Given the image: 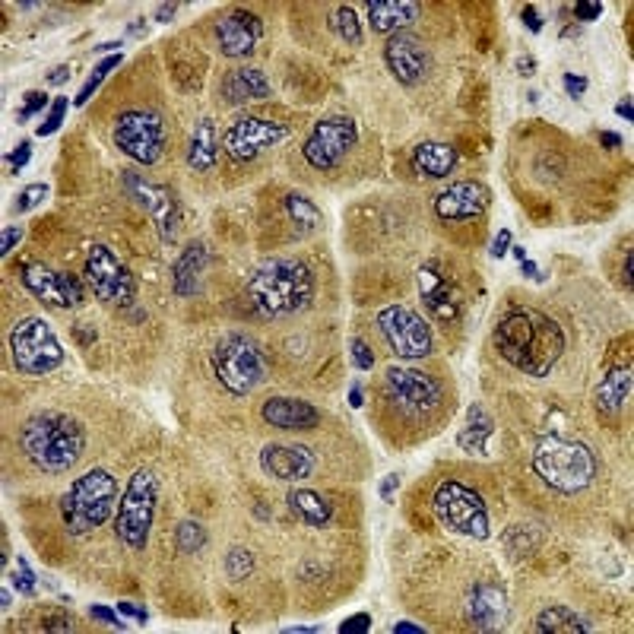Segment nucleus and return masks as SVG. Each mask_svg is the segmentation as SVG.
I'll return each mask as SVG.
<instances>
[{"instance_id":"c9c22d12","label":"nucleus","mask_w":634,"mask_h":634,"mask_svg":"<svg viewBox=\"0 0 634 634\" xmlns=\"http://www.w3.org/2000/svg\"><path fill=\"white\" fill-rule=\"evenodd\" d=\"M175 539H178V549L191 555V552H200L203 546H207V530H203L200 520L188 517V520H181V524H178Z\"/></svg>"},{"instance_id":"473e14b6","label":"nucleus","mask_w":634,"mask_h":634,"mask_svg":"<svg viewBox=\"0 0 634 634\" xmlns=\"http://www.w3.org/2000/svg\"><path fill=\"white\" fill-rule=\"evenodd\" d=\"M536 631H552V634H587L593 631V625L584 619V615L571 612L568 606H549L536 615L533 622Z\"/></svg>"},{"instance_id":"0e129e2a","label":"nucleus","mask_w":634,"mask_h":634,"mask_svg":"<svg viewBox=\"0 0 634 634\" xmlns=\"http://www.w3.org/2000/svg\"><path fill=\"white\" fill-rule=\"evenodd\" d=\"M600 140H603V146H606V149H619V146H622V137H619V134H612V130H603Z\"/></svg>"},{"instance_id":"f03ea898","label":"nucleus","mask_w":634,"mask_h":634,"mask_svg":"<svg viewBox=\"0 0 634 634\" xmlns=\"http://www.w3.org/2000/svg\"><path fill=\"white\" fill-rule=\"evenodd\" d=\"M20 447L35 470L64 473L86 451V428L67 413H39L23 425Z\"/></svg>"},{"instance_id":"13d9d810","label":"nucleus","mask_w":634,"mask_h":634,"mask_svg":"<svg viewBox=\"0 0 634 634\" xmlns=\"http://www.w3.org/2000/svg\"><path fill=\"white\" fill-rule=\"evenodd\" d=\"M615 115L625 118V121H631V118H634V102H631V96H625L619 105H615Z\"/></svg>"},{"instance_id":"a211bd4d","label":"nucleus","mask_w":634,"mask_h":634,"mask_svg":"<svg viewBox=\"0 0 634 634\" xmlns=\"http://www.w3.org/2000/svg\"><path fill=\"white\" fill-rule=\"evenodd\" d=\"M384 61L390 67V73L397 77V83L403 86H416L419 80H425L428 73V51L422 48V42L409 32H394L384 45Z\"/></svg>"},{"instance_id":"dca6fc26","label":"nucleus","mask_w":634,"mask_h":634,"mask_svg":"<svg viewBox=\"0 0 634 634\" xmlns=\"http://www.w3.org/2000/svg\"><path fill=\"white\" fill-rule=\"evenodd\" d=\"M289 137V127L286 124H276V121H260V118H241L235 121L226 137H222V146H226V153L235 162H251L257 159L264 149L283 143Z\"/></svg>"},{"instance_id":"4d7b16f0","label":"nucleus","mask_w":634,"mask_h":634,"mask_svg":"<svg viewBox=\"0 0 634 634\" xmlns=\"http://www.w3.org/2000/svg\"><path fill=\"white\" fill-rule=\"evenodd\" d=\"M70 80V67H58L48 73V86H64Z\"/></svg>"},{"instance_id":"b1692460","label":"nucleus","mask_w":634,"mask_h":634,"mask_svg":"<svg viewBox=\"0 0 634 634\" xmlns=\"http://www.w3.org/2000/svg\"><path fill=\"white\" fill-rule=\"evenodd\" d=\"M260 416H264L267 425L273 428H289V432H298V428H314L321 422V413L317 406L305 403V400H292V397H273L260 406Z\"/></svg>"},{"instance_id":"603ef678","label":"nucleus","mask_w":634,"mask_h":634,"mask_svg":"<svg viewBox=\"0 0 634 634\" xmlns=\"http://www.w3.org/2000/svg\"><path fill=\"white\" fill-rule=\"evenodd\" d=\"M397 489H400V473H390V476L381 479V489H378V492H381L384 501H394V492H397Z\"/></svg>"},{"instance_id":"5701e85b","label":"nucleus","mask_w":634,"mask_h":634,"mask_svg":"<svg viewBox=\"0 0 634 634\" xmlns=\"http://www.w3.org/2000/svg\"><path fill=\"white\" fill-rule=\"evenodd\" d=\"M419 292H422L425 308L432 311L435 317H441V321H451V317H457V311H460V295H457V289L444 279V273H438L435 264H425V267L419 270Z\"/></svg>"},{"instance_id":"bf43d9fd","label":"nucleus","mask_w":634,"mask_h":634,"mask_svg":"<svg viewBox=\"0 0 634 634\" xmlns=\"http://www.w3.org/2000/svg\"><path fill=\"white\" fill-rule=\"evenodd\" d=\"M517 73H520V77H533V73H536V61L530 58V54L517 61Z\"/></svg>"},{"instance_id":"1a4fd4ad","label":"nucleus","mask_w":634,"mask_h":634,"mask_svg":"<svg viewBox=\"0 0 634 634\" xmlns=\"http://www.w3.org/2000/svg\"><path fill=\"white\" fill-rule=\"evenodd\" d=\"M213 371L229 394H251L267 381V356L248 337H226L213 349Z\"/></svg>"},{"instance_id":"6e6d98bb","label":"nucleus","mask_w":634,"mask_h":634,"mask_svg":"<svg viewBox=\"0 0 634 634\" xmlns=\"http://www.w3.org/2000/svg\"><path fill=\"white\" fill-rule=\"evenodd\" d=\"M520 16H524V23H527V29L530 32H539V29H543V20H539V16H536V7H524V10H520Z\"/></svg>"},{"instance_id":"09e8293b","label":"nucleus","mask_w":634,"mask_h":634,"mask_svg":"<svg viewBox=\"0 0 634 634\" xmlns=\"http://www.w3.org/2000/svg\"><path fill=\"white\" fill-rule=\"evenodd\" d=\"M565 89H568V96L581 99L584 89H587V77H577V73H565Z\"/></svg>"},{"instance_id":"864d4df0","label":"nucleus","mask_w":634,"mask_h":634,"mask_svg":"<svg viewBox=\"0 0 634 634\" xmlns=\"http://www.w3.org/2000/svg\"><path fill=\"white\" fill-rule=\"evenodd\" d=\"M520 273H524L527 279H536V283H546V273L543 270H539V264H536V260H520Z\"/></svg>"},{"instance_id":"e2e57ef3","label":"nucleus","mask_w":634,"mask_h":634,"mask_svg":"<svg viewBox=\"0 0 634 634\" xmlns=\"http://www.w3.org/2000/svg\"><path fill=\"white\" fill-rule=\"evenodd\" d=\"M175 10H178V4H162V7L156 10V20H159V23H169L172 16H175Z\"/></svg>"},{"instance_id":"338daca9","label":"nucleus","mask_w":634,"mask_h":634,"mask_svg":"<svg viewBox=\"0 0 634 634\" xmlns=\"http://www.w3.org/2000/svg\"><path fill=\"white\" fill-rule=\"evenodd\" d=\"M0 606H4V609L10 606V590H7V587H4V590H0Z\"/></svg>"},{"instance_id":"9d476101","label":"nucleus","mask_w":634,"mask_h":634,"mask_svg":"<svg viewBox=\"0 0 634 634\" xmlns=\"http://www.w3.org/2000/svg\"><path fill=\"white\" fill-rule=\"evenodd\" d=\"M432 505H435V517L444 527H451L470 539H489L492 533L489 508L470 486H463L457 479H447L438 486Z\"/></svg>"},{"instance_id":"7c9ffc66","label":"nucleus","mask_w":634,"mask_h":634,"mask_svg":"<svg viewBox=\"0 0 634 634\" xmlns=\"http://www.w3.org/2000/svg\"><path fill=\"white\" fill-rule=\"evenodd\" d=\"M492 435H495V422H492V416L486 413V406H482V403H473L470 413H466L463 432L457 435V444L463 447V451L486 454V444L492 441Z\"/></svg>"},{"instance_id":"72a5a7b5","label":"nucleus","mask_w":634,"mask_h":634,"mask_svg":"<svg viewBox=\"0 0 634 634\" xmlns=\"http://www.w3.org/2000/svg\"><path fill=\"white\" fill-rule=\"evenodd\" d=\"M330 32L333 35H340V39H346L349 45H359L362 42V26H359V13L352 10V7H337L330 13V20H327Z\"/></svg>"},{"instance_id":"a878e982","label":"nucleus","mask_w":634,"mask_h":634,"mask_svg":"<svg viewBox=\"0 0 634 634\" xmlns=\"http://www.w3.org/2000/svg\"><path fill=\"white\" fill-rule=\"evenodd\" d=\"M422 7L413 0H371L368 4V20L375 32L394 35L406 26H413L419 20Z\"/></svg>"},{"instance_id":"8fccbe9b","label":"nucleus","mask_w":634,"mask_h":634,"mask_svg":"<svg viewBox=\"0 0 634 634\" xmlns=\"http://www.w3.org/2000/svg\"><path fill=\"white\" fill-rule=\"evenodd\" d=\"M508 248H511V232L508 229H501L498 235H495V241H492V257L495 260H501L508 254Z\"/></svg>"},{"instance_id":"0eeeda50","label":"nucleus","mask_w":634,"mask_h":634,"mask_svg":"<svg viewBox=\"0 0 634 634\" xmlns=\"http://www.w3.org/2000/svg\"><path fill=\"white\" fill-rule=\"evenodd\" d=\"M10 356L16 371L39 378L64 365V346L58 333L48 327V321H42V317H23L10 330Z\"/></svg>"},{"instance_id":"4be33fe9","label":"nucleus","mask_w":634,"mask_h":634,"mask_svg":"<svg viewBox=\"0 0 634 634\" xmlns=\"http://www.w3.org/2000/svg\"><path fill=\"white\" fill-rule=\"evenodd\" d=\"M508 619V600L495 584H476L466 600V622L476 631H495Z\"/></svg>"},{"instance_id":"ddd939ff","label":"nucleus","mask_w":634,"mask_h":634,"mask_svg":"<svg viewBox=\"0 0 634 634\" xmlns=\"http://www.w3.org/2000/svg\"><path fill=\"white\" fill-rule=\"evenodd\" d=\"M378 327L384 333L387 346L397 352L400 359H425L435 346L432 327L425 324V317H419L413 308H384L378 317Z\"/></svg>"},{"instance_id":"6ab92c4d","label":"nucleus","mask_w":634,"mask_h":634,"mask_svg":"<svg viewBox=\"0 0 634 634\" xmlns=\"http://www.w3.org/2000/svg\"><path fill=\"white\" fill-rule=\"evenodd\" d=\"M317 457L305 444H267L260 451V470L283 482H302L314 473Z\"/></svg>"},{"instance_id":"f3484780","label":"nucleus","mask_w":634,"mask_h":634,"mask_svg":"<svg viewBox=\"0 0 634 634\" xmlns=\"http://www.w3.org/2000/svg\"><path fill=\"white\" fill-rule=\"evenodd\" d=\"M124 184L130 197H134L140 207L156 219V229L162 235V241H172L175 229H178V203L172 197L169 188H159V184H149L146 178H140L137 172H127Z\"/></svg>"},{"instance_id":"58836bf2","label":"nucleus","mask_w":634,"mask_h":634,"mask_svg":"<svg viewBox=\"0 0 634 634\" xmlns=\"http://www.w3.org/2000/svg\"><path fill=\"white\" fill-rule=\"evenodd\" d=\"M13 590L23 593V596H35V590H39V584H35V571L29 568V562L20 555L16 558V571H13Z\"/></svg>"},{"instance_id":"4468645a","label":"nucleus","mask_w":634,"mask_h":634,"mask_svg":"<svg viewBox=\"0 0 634 634\" xmlns=\"http://www.w3.org/2000/svg\"><path fill=\"white\" fill-rule=\"evenodd\" d=\"M356 140H359V130L349 118H324L314 124L311 137L302 146V153H305L308 165L327 172L349 156V149L356 146Z\"/></svg>"},{"instance_id":"39448f33","label":"nucleus","mask_w":634,"mask_h":634,"mask_svg":"<svg viewBox=\"0 0 634 634\" xmlns=\"http://www.w3.org/2000/svg\"><path fill=\"white\" fill-rule=\"evenodd\" d=\"M115 501H121L118 479L102 466L83 473L70 482V489L61 495V524L70 536H83L99 530L105 520L115 514Z\"/></svg>"},{"instance_id":"c756f323","label":"nucleus","mask_w":634,"mask_h":634,"mask_svg":"<svg viewBox=\"0 0 634 634\" xmlns=\"http://www.w3.org/2000/svg\"><path fill=\"white\" fill-rule=\"evenodd\" d=\"M207 264H210V251H207L203 241H194V245L184 248V254L175 260V267H172L175 292L178 295H194L197 286H200V273H203V267H207Z\"/></svg>"},{"instance_id":"6e6552de","label":"nucleus","mask_w":634,"mask_h":634,"mask_svg":"<svg viewBox=\"0 0 634 634\" xmlns=\"http://www.w3.org/2000/svg\"><path fill=\"white\" fill-rule=\"evenodd\" d=\"M111 140L121 149L124 156H130L140 165H156L165 149H169V130L159 111L153 108H130L121 111L115 130H111Z\"/></svg>"},{"instance_id":"ea45409f","label":"nucleus","mask_w":634,"mask_h":634,"mask_svg":"<svg viewBox=\"0 0 634 634\" xmlns=\"http://www.w3.org/2000/svg\"><path fill=\"white\" fill-rule=\"evenodd\" d=\"M67 108H70V102H67L64 96L51 102V108H48V121L39 127V137H51L54 130H58V127L64 124V118H67Z\"/></svg>"},{"instance_id":"69168bd1","label":"nucleus","mask_w":634,"mask_h":634,"mask_svg":"<svg viewBox=\"0 0 634 634\" xmlns=\"http://www.w3.org/2000/svg\"><path fill=\"white\" fill-rule=\"evenodd\" d=\"M625 286L631 289V251L625 254Z\"/></svg>"},{"instance_id":"680f3d73","label":"nucleus","mask_w":634,"mask_h":634,"mask_svg":"<svg viewBox=\"0 0 634 634\" xmlns=\"http://www.w3.org/2000/svg\"><path fill=\"white\" fill-rule=\"evenodd\" d=\"M425 628L422 625H416V622H397L394 625V634H422Z\"/></svg>"},{"instance_id":"2eb2a0df","label":"nucleus","mask_w":634,"mask_h":634,"mask_svg":"<svg viewBox=\"0 0 634 634\" xmlns=\"http://www.w3.org/2000/svg\"><path fill=\"white\" fill-rule=\"evenodd\" d=\"M23 286L51 308H77L86 298V289L77 276L45 264H23Z\"/></svg>"},{"instance_id":"5fc2aeb1","label":"nucleus","mask_w":634,"mask_h":634,"mask_svg":"<svg viewBox=\"0 0 634 634\" xmlns=\"http://www.w3.org/2000/svg\"><path fill=\"white\" fill-rule=\"evenodd\" d=\"M118 612H121V615H130V619H137L140 625L149 619V612H146L143 606H134V603H121V606H118Z\"/></svg>"},{"instance_id":"de8ad7c7","label":"nucleus","mask_w":634,"mask_h":634,"mask_svg":"<svg viewBox=\"0 0 634 634\" xmlns=\"http://www.w3.org/2000/svg\"><path fill=\"white\" fill-rule=\"evenodd\" d=\"M89 619H99L102 625H115V628H127L121 619H118V612L115 609H108V606H89Z\"/></svg>"},{"instance_id":"37998d69","label":"nucleus","mask_w":634,"mask_h":634,"mask_svg":"<svg viewBox=\"0 0 634 634\" xmlns=\"http://www.w3.org/2000/svg\"><path fill=\"white\" fill-rule=\"evenodd\" d=\"M42 108H48V96L39 89V92H29L26 96V102H23V108H20V124H26V121H32V115H39Z\"/></svg>"},{"instance_id":"f8f14e48","label":"nucleus","mask_w":634,"mask_h":634,"mask_svg":"<svg viewBox=\"0 0 634 634\" xmlns=\"http://www.w3.org/2000/svg\"><path fill=\"white\" fill-rule=\"evenodd\" d=\"M384 387H387V397L394 400V406L403 409L406 416H432L444 400V387L432 375H425V371H416V368L390 365L384 375Z\"/></svg>"},{"instance_id":"7ed1b4c3","label":"nucleus","mask_w":634,"mask_h":634,"mask_svg":"<svg viewBox=\"0 0 634 634\" xmlns=\"http://www.w3.org/2000/svg\"><path fill=\"white\" fill-rule=\"evenodd\" d=\"M314 279L302 260H267L248 279V302L257 317H289L311 302Z\"/></svg>"},{"instance_id":"aec40b11","label":"nucleus","mask_w":634,"mask_h":634,"mask_svg":"<svg viewBox=\"0 0 634 634\" xmlns=\"http://www.w3.org/2000/svg\"><path fill=\"white\" fill-rule=\"evenodd\" d=\"M260 35H264V23L251 10H232L216 23V42L226 58H245V54H251L260 42Z\"/></svg>"},{"instance_id":"f257e3e1","label":"nucleus","mask_w":634,"mask_h":634,"mask_svg":"<svg viewBox=\"0 0 634 634\" xmlns=\"http://www.w3.org/2000/svg\"><path fill=\"white\" fill-rule=\"evenodd\" d=\"M495 349L511 368L530 378H546L565 352V330L549 314L514 308L495 324Z\"/></svg>"},{"instance_id":"4c0bfd02","label":"nucleus","mask_w":634,"mask_h":634,"mask_svg":"<svg viewBox=\"0 0 634 634\" xmlns=\"http://www.w3.org/2000/svg\"><path fill=\"white\" fill-rule=\"evenodd\" d=\"M251 568H254L251 552H248V549H241V546H232V549H229V555H226V571H229L232 581H241V577H248V574H251Z\"/></svg>"},{"instance_id":"49530a36","label":"nucleus","mask_w":634,"mask_h":634,"mask_svg":"<svg viewBox=\"0 0 634 634\" xmlns=\"http://www.w3.org/2000/svg\"><path fill=\"white\" fill-rule=\"evenodd\" d=\"M600 13H603V4H593V0H577V4H574V16H577L581 23L600 20Z\"/></svg>"},{"instance_id":"9b49d317","label":"nucleus","mask_w":634,"mask_h":634,"mask_svg":"<svg viewBox=\"0 0 634 634\" xmlns=\"http://www.w3.org/2000/svg\"><path fill=\"white\" fill-rule=\"evenodd\" d=\"M86 283L96 292L99 302L115 305V308H130L137 302V286L130 270L115 257V251H108L105 245H92L86 257Z\"/></svg>"},{"instance_id":"e433bc0d","label":"nucleus","mask_w":634,"mask_h":634,"mask_svg":"<svg viewBox=\"0 0 634 634\" xmlns=\"http://www.w3.org/2000/svg\"><path fill=\"white\" fill-rule=\"evenodd\" d=\"M124 58H121V54H111V58H105V61H99L96 67H92V73H89V80H86V86L80 89V96L77 99H73V102H77V105H86L92 96H96V89L108 80V73L111 70H115L118 64H121Z\"/></svg>"},{"instance_id":"c03bdc74","label":"nucleus","mask_w":634,"mask_h":634,"mask_svg":"<svg viewBox=\"0 0 634 634\" xmlns=\"http://www.w3.org/2000/svg\"><path fill=\"white\" fill-rule=\"evenodd\" d=\"M371 628V615L368 612H356V615H349L346 622H340V634H362Z\"/></svg>"},{"instance_id":"79ce46f5","label":"nucleus","mask_w":634,"mask_h":634,"mask_svg":"<svg viewBox=\"0 0 634 634\" xmlns=\"http://www.w3.org/2000/svg\"><path fill=\"white\" fill-rule=\"evenodd\" d=\"M349 356H352V365H356L359 371H368L371 365H375V352H371V346L365 340H352Z\"/></svg>"},{"instance_id":"cd10ccee","label":"nucleus","mask_w":634,"mask_h":634,"mask_svg":"<svg viewBox=\"0 0 634 634\" xmlns=\"http://www.w3.org/2000/svg\"><path fill=\"white\" fill-rule=\"evenodd\" d=\"M219 159V130L210 118H200L188 140V165L194 172H210Z\"/></svg>"},{"instance_id":"2f4dec72","label":"nucleus","mask_w":634,"mask_h":634,"mask_svg":"<svg viewBox=\"0 0 634 634\" xmlns=\"http://www.w3.org/2000/svg\"><path fill=\"white\" fill-rule=\"evenodd\" d=\"M289 511L308 527H327L330 524V501L314 489H292L289 492Z\"/></svg>"},{"instance_id":"774afa93","label":"nucleus","mask_w":634,"mask_h":634,"mask_svg":"<svg viewBox=\"0 0 634 634\" xmlns=\"http://www.w3.org/2000/svg\"><path fill=\"white\" fill-rule=\"evenodd\" d=\"M514 257H517V264H520V260H527V251L520 248V245H514Z\"/></svg>"},{"instance_id":"412c9836","label":"nucleus","mask_w":634,"mask_h":634,"mask_svg":"<svg viewBox=\"0 0 634 634\" xmlns=\"http://www.w3.org/2000/svg\"><path fill=\"white\" fill-rule=\"evenodd\" d=\"M489 207V188L479 181H463L454 184V188H447L438 200H435V213L444 222H466V219H476L482 216Z\"/></svg>"},{"instance_id":"a19ab883","label":"nucleus","mask_w":634,"mask_h":634,"mask_svg":"<svg viewBox=\"0 0 634 634\" xmlns=\"http://www.w3.org/2000/svg\"><path fill=\"white\" fill-rule=\"evenodd\" d=\"M45 194H48L45 184H29V188L20 194V200H16V213H29V210H35V207H39V203L45 200Z\"/></svg>"},{"instance_id":"a18cd8bd","label":"nucleus","mask_w":634,"mask_h":634,"mask_svg":"<svg viewBox=\"0 0 634 634\" xmlns=\"http://www.w3.org/2000/svg\"><path fill=\"white\" fill-rule=\"evenodd\" d=\"M29 156H32V143L29 140H23L20 146L13 149V153L7 156V165H10V172L16 175V172H23V165L29 162Z\"/></svg>"},{"instance_id":"423d86ee","label":"nucleus","mask_w":634,"mask_h":634,"mask_svg":"<svg viewBox=\"0 0 634 634\" xmlns=\"http://www.w3.org/2000/svg\"><path fill=\"white\" fill-rule=\"evenodd\" d=\"M159 492H162V482L149 466H143V470L130 476L127 489L118 501V514H115V533L127 549L137 552L146 546L149 530H153Z\"/></svg>"},{"instance_id":"bb28decb","label":"nucleus","mask_w":634,"mask_h":634,"mask_svg":"<svg viewBox=\"0 0 634 634\" xmlns=\"http://www.w3.org/2000/svg\"><path fill=\"white\" fill-rule=\"evenodd\" d=\"M413 165H416V172H422L425 178H444L457 169V149L451 143H441V140H425V143L416 146Z\"/></svg>"},{"instance_id":"f704fd0d","label":"nucleus","mask_w":634,"mask_h":634,"mask_svg":"<svg viewBox=\"0 0 634 634\" xmlns=\"http://www.w3.org/2000/svg\"><path fill=\"white\" fill-rule=\"evenodd\" d=\"M286 213H289V219L295 222V226L305 229V232L321 226V210H317L314 203L308 197H302V194H289L286 197Z\"/></svg>"},{"instance_id":"3c124183","label":"nucleus","mask_w":634,"mask_h":634,"mask_svg":"<svg viewBox=\"0 0 634 634\" xmlns=\"http://www.w3.org/2000/svg\"><path fill=\"white\" fill-rule=\"evenodd\" d=\"M20 238H23V229H20V226H7V229H4V241H0V254H10Z\"/></svg>"},{"instance_id":"c85d7f7f","label":"nucleus","mask_w":634,"mask_h":634,"mask_svg":"<svg viewBox=\"0 0 634 634\" xmlns=\"http://www.w3.org/2000/svg\"><path fill=\"white\" fill-rule=\"evenodd\" d=\"M631 368L628 365H619V368H612L609 375L603 378V384L596 387V409H600L603 416H615V413H622V406L628 403L631 397Z\"/></svg>"},{"instance_id":"20e7f679","label":"nucleus","mask_w":634,"mask_h":634,"mask_svg":"<svg viewBox=\"0 0 634 634\" xmlns=\"http://www.w3.org/2000/svg\"><path fill=\"white\" fill-rule=\"evenodd\" d=\"M533 470L549 489L574 495V492H584L593 486L600 463H596V454L584 441L546 435V438H539L536 451H533Z\"/></svg>"},{"instance_id":"052dcab7","label":"nucleus","mask_w":634,"mask_h":634,"mask_svg":"<svg viewBox=\"0 0 634 634\" xmlns=\"http://www.w3.org/2000/svg\"><path fill=\"white\" fill-rule=\"evenodd\" d=\"M349 406H352V409H362V406H365V397H362V387H359V384L349 387Z\"/></svg>"},{"instance_id":"393cba45","label":"nucleus","mask_w":634,"mask_h":634,"mask_svg":"<svg viewBox=\"0 0 634 634\" xmlns=\"http://www.w3.org/2000/svg\"><path fill=\"white\" fill-rule=\"evenodd\" d=\"M267 96H270V80L267 73L257 67H235L226 73V80H222V99L229 105H245Z\"/></svg>"}]
</instances>
